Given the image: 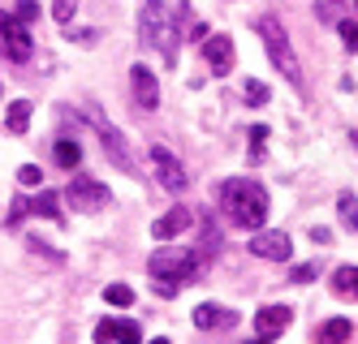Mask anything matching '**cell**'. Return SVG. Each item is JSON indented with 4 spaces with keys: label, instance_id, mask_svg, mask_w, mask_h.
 Instances as JSON below:
<instances>
[{
    "label": "cell",
    "instance_id": "cell-1",
    "mask_svg": "<svg viewBox=\"0 0 358 344\" xmlns=\"http://www.w3.org/2000/svg\"><path fill=\"white\" fill-rule=\"evenodd\" d=\"M186 17H190V5L186 0H147L143 5V39L160 52V57L177 61V47H182V35H186Z\"/></svg>",
    "mask_w": 358,
    "mask_h": 344
},
{
    "label": "cell",
    "instance_id": "cell-2",
    "mask_svg": "<svg viewBox=\"0 0 358 344\" xmlns=\"http://www.w3.org/2000/svg\"><path fill=\"white\" fill-rule=\"evenodd\" d=\"M220 207H224V216L234 220L238 228H255V232H259L264 220H268V194H264V185L259 181H246V177H234V181L220 185Z\"/></svg>",
    "mask_w": 358,
    "mask_h": 344
},
{
    "label": "cell",
    "instance_id": "cell-3",
    "mask_svg": "<svg viewBox=\"0 0 358 344\" xmlns=\"http://www.w3.org/2000/svg\"><path fill=\"white\" fill-rule=\"evenodd\" d=\"M255 31H259V39H264V47H268V61L280 69V77H285L289 87H298L302 91V65H298V57H294V47H289V35L276 26V17H259L255 22Z\"/></svg>",
    "mask_w": 358,
    "mask_h": 344
},
{
    "label": "cell",
    "instance_id": "cell-4",
    "mask_svg": "<svg viewBox=\"0 0 358 344\" xmlns=\"http://www.w3.org/2000/svg\"><path fill=\"white\" fill-rule=\"evenodd\" d=\"M147 271L151 280H160V284H177L182 288L186 280H194L199 271V254L194 250H182V246H169V250H156L147 258Z\"/></svg>",
    "mask_w": 358,
    "mask_h": 344
},
{
    "label": "cell",
    "instance_id": "cell-5",
    "mask_svg": "<svg viewBox=\"0 0 358 344\" xmlns=\"http://www.w3.org/2000/svg\"><path fill=\"white\" fill-rule=\"evenodd\" d=\"M91 121H95V134H99V142H104V151H108V160L121 168V172H134V155H130V147H125V138H121V129L99 112V108H91Z\"/></svg>",
    "mask_w": 358,
    "mask_h": 344
},
{
    "label": "cell",
    "instance_id": "cell-6",
    "mask_svg": "<svg viewBox=\"0 0 358 344\" xmlns=\"http://www.w3.org/2000/svg\"><path fill=\"white\" fill-rule=\"evenodd\" d=\"M61 194H65V202H69L73 211H87V216H91V211H104V207H108V190H104L99 181H91V177H73Z\"/></svg>",
    "mask_w": 358,
    "mask_h": 344
},
{
    "label": "cell",
    "instance_id": "cell-7",
    "mask_svg": "<svg viewBox=\"0 0 358 344\" xmlns=\"http://www.w3.org/2000/svg\"><path fill=\"white\" fill-rule=\"evenodd\" d=\"M0 52H5L9 61H17V65L35 57V43L27 35V26H22L17 17H9V13H5V26H0Z\"/></svg>",
    "mask_w": 358,
    "mask_h": 344
},
{
    "label": "cell",
    "instance_id": "cell-8",
    "mask_svg": "<svg viewBox=\"0 0 358 344\" xmlns=\"http://www.w3.org/2000/svg\"><path fill=\"white\" fill-rule=\"evenodd\" d=\"M151 168H156V177H160V185H164L169 194H182L186 190V168L177 164V155L169 147H151Z\"/></svg>",
    "mask_w": 358,
    "mask_h": 344
},
{
    "label": "cell",
    "instance_id": "cell-9",
    "mask_svg": "<svg viewBox=\"0 0 358 344\" xmlns=\"http://www.w3.org/2000/svg\"><path fill=\"white\" fill-rule=\"evenodd\" d=\"M250 254H255V258H272V262H289L294 241H289L280 228H272V232H255V237H250Z\"/></svg>",
    "mask_w": 358,
    "mask_h": 344
},
{
    "label": "cell",
    "instance_id": "cell-10",
    "mask_svg": "<svg viewBox=\"0 0 358 344\" xmlns=\"http://www.w3.org/2000/svg\"><path fill=\"white\" fill-rule=\"evenodd\" d=\"M294 323V310L289 306H264L259 314H255V331H259V340H280V331H285Z\"/></svg>",
    "mask_w": 358,
    "mask_h": 344
},
{
    "label": "cell",
    "instance_id": "cell-11",
    "mask_svg": "<svg viewBox=\"0 0 358 344\" xmlns=\"http://www.w3.org/2000/svg\"><path fill=\"white\" fill-rule=\"evenodd\" d=\"M203 61H208V69H212L216 77H224L229 69H234V39H229V35L203 39Z\"/></svg>",
    "mask_w": 358,
    "mask_h": 344
},
{
    "label": "cell",
    "instance_id": "cell-12",
    "mask_svg": "<svg viewBox=\"0 0 358 344\" xmlns=\"http://www.w3.org/2000/svg\"><path fill=\"white\" fill-rule=\"evenodd\" d=\"M108 340H117V344H143V327L130 323V319H104V323L95 327V344H108Z\"/></svg>",
    "mask_w": 358,
    "mask_h": 344
},
{
    "label": "cell",
    "instance_id": "cell-13",
    "mask_svg": "<svg viewBox=\"0 0 358 344\" xmlns=\"http://www.w3.org/2000/svg\"><path fill=\"white\" fill-rule=\"evenodd\" d=\"M194 327L199 331H229V327H238V314L224 306H194Z\"/></svg>",
    "mask_w": 358,
    "mask_h": 344
},
{
    "label": "cell",
    "instance_id": "cell-14",
    "mask_svg": "<svg viewBox=\"0 0 358 344\" xmlns=\"http://www.w3.org/2000/svg\"><path fill=\"white\" fill-rule=\"evenodd\" d=\"M190 211L186 207H173V211H164V216L151 224V232H156V241H177V237H182L186 228H190Z\"/></svg>",
    "mask_w": 358,
    "mask_h": 344
},
{
    "label": "cell",
    "instance_id": "cell-15",
    "mask_svg": "<svg viewBox=\"0 0 358 344\" xmlns=\"http://www.w3.org/2000/svg\"><path fill=\"white\" fill-rule=\"evenodd\" d=\"M130 82H134V99L151 112V108L160 103V82H156V73H151L147 65H134V69H130Z\"/></svg>",
    "mask_w": 358,
    "mask_h": 344
},
{
    "label": "cell",
    "instance_id": "cell-16",
    "mask_svg": "<svg viewBox=\"0 0 358 344\" xmlns=\"http://www.w3.org/2000/svg\"><path fill=\"white\" fill-rule=\"evenodd\" d=\"M350 336H354V323L350 319H328L315 331V344H350Z\"/></svg>",
    "mask_w": 358,
    "mask_h": 344
},
{
    "label": "cell",
    "instance_id": "cell-17",
    "mask_svg": "<svg viewBox=\"0 0 358 344\" xmlns=\"http://www.w3.org/2000/svg\"><path fill=\"white\" fill-rule=\"evenodd\" d=\"M332 293L358 301V267H337L332 271Z\"/></svg>",
    "mask_w": 358,
    "mask_h": 344
},
{
    "label": "cell",
    "instance_id": "cell-18",
    "mask_svg": "<svg viewBox=\"0 0 358 344\" xmlns=\"http://www.w3.org/2000/svg\"><path fill=\"white\" fill-rule=\"evenodd\" d=\"M31 211H35V216H43V220H52V224H65V211H61L57 194H35L31 198Z\"/></svg>",
    "mask_w": 358,
    "mask_h": 344
},
{
    "label": "cell",
    "instance_id": "cell-19",
    "mask_svg": "<svg viewBox=\"0 0 358 344\" xmlns=\"http://www.w3.org/2000/svg\"><path fill=\"white\" fill-rule=\"evenodd\" d=\"M52 155H57L61 168H78V164H83V151H78V142H73V138H57Z\"/></svg>",
    "mask_w": 358,
    "mask_h": 344
},
{
    "label": "cell",
    "instance_id": "cell-20",
    "mask_svg": "<svg viewBox=\"0 0 358 344\" xmlns=\"http://www.w3.org/2000/svg\"><path fill=\"white\" fill-rule=\"evenodd\" d=\"M9 134H27V121H31V103L27 99H17V103H9Z\"/></svg>",
    "mask_w": 358,
    "mask_h": 344
},
{
    "label": "cell",
    "instance_id": "cell-21",
    "mask_svg": "<svg viewBox=\"0 0 358 344\" xmlns=\"http://www.w3.org/2000/svg\"><path fill=\"white\" fill-rule=\"evenodd\" d=\"M315 17L337 26L341 17H350V13H345V0H315Z\"/></svg>",
    "mask_w": 358,
    "mask_h": 344
},
{
    "label": "cell",
    "instance_id": "cell-22",
    "mask_svg": "<svg viewBox=\"0 0 358 344\" xmlns=\"http://www.w3.org/2000/svg\"><path fill=\"white\" fill-rule=\"evenodd\" d=\"M337 216H341L345 228L358 232V194H341V198H337Z\"/></svg>",
    "mask_w": 358,
    "mask_h": 344
},
{
    "label": "cell",
    "instance_id": "cell-23",
    "mask_svg": "<svg viewBox=\"0 0 358 344\" xmlns=\"http://www.w3.org/2000/svg\"><path fill=\"white\" fill-rule=\"evenodd\" d=\"M104 301L117 306V310H125V306L134 301V288H130V284H108V288H104Z\"/></svg>",
    "mask_w": 358,
    "mask_h": 344
},
{
    "label": "cell",
    "instance_id": "cell-24",
    "mask_svg": "<svg viewBox=\"0 0 358 344\" xmlns=\"http://www.w3.org/2000/svg\"><path fill=\"white\" fill-rule=\"evenodd\" d=\"M264 147H268V125H250V164H264Z\"/></svg>",
    "mask_w": 358,
    "mask_h": 344
},
{
    "label": "cell",
    "instance_id": "cell-25",
    "mask_svg": "<svg viewBox=\"0 0 358 344\" xmlns=\"http://www.w3.org/2000/svg\"><path fill=\"white\" fill-rule=\"evenodd\" d=\"M27 216H31V198H27V194H17V198H13V207H9V228H17Z\"/></svg>",
    "mask_w": 358,
    "mask_h": 344
},
{
    "label": "cell",
    "instance_id": "cell-26",
    "mask_svg": "<svg viewBox=\"0 0 358 344\" xmlns=\"http://www.w3.org/2000/svg\"><path fill=\"white\" fill-rule=\"evenodd\" d=\"M289 280H294V284H311V280H320V262H298V267L289 271Z\"/></svg>",
    "mask_w": 358,
    "mask_h": 344
},
{
    "label": "cell",
    "instance_id": "cell-27",
    "mask_svg": "<svg viewBox=\"0 0 358 344\" xmlns=\"http://www.w3.org/2000/svg\"><path fill=\"white\" fill-rule=\"evenodd\" d=\"M337 35H341V43H345V47H354V52H358V22L341 17V22H337Z\"/></svg>",
    "mask_w": 358,
    "mask_h": 344
},
{
    "label": "cell",
    "instance_id": "cell-28",
    "mask_svg": "<svg viewBox=\"0 0 358 344\" xmlns=\"http://www.w3.org/2000/svg\"><path fill=\"white\" fill-rule=\"evenodd\" d=\"M242 91H246V103H255V108H264V103H268V87H264V82H255V77H250Z\"/></svg>",
    "mask_w": 358,
    "mask_h": 344
},
{
    "label": "cell",
    "instance_id": "cell-29",
    "mask_svg": "<svg viewBox=\"0 0 358 344\" xmlns=\"http://www.w3.org/2000/svg\"><path fill=\"white\" fill-rule=\"evenodd\" d=\"M17 22H39V0H17Z\"/></svg>",
    "mask_w": 358,
    "mask_h": 344
},
{
    "label": "cell",
    "instance_id": "cell-30",
    "mask_svg": "<svg viewBox=\"0 0 358 344\" xmlns=\"http://www.w3.org/2000/svg\"><path fill=\"white\" fill-rule=\"evenodd\" d=\"M73 9H78V0H52V17L57 22H73Z\"/></svg>",
    "mask_w": 358,
    "mask_h": 344
},
{
    "label": "cell",
    "instance_id": "cell-31",
    "mask_svg": "<svg viewBox=\"0 0 358 344\" xmlns=\"http://www.w3.org/2000/svg\"><path fill=\"white\" fill-rule=\"evenodd\" d=\"M17 181H22V185H43V172H39L35 164H22V168H17Z\"/></svg>",
    "mask_w": 358,
    "mask_h": 344
},
{
    "label": "cell",
    "instance_id": "cell-32",
    "mask_svg": "<svg viewBox=\"0 0 358 344\" xmlns=\"http://www.w3.org/2000/svg\"><path fill=\"white\" fill-rule=\"evenodd\" d=\"M186 35H190V39H208V26L194 22V26H186Z\"/></svg>",
    "mask_w": 358,
    "mask_h": 344
},
{
    "label": "cell",
    "instance_id": "cell-33",
    "mask_svg": "<svg viewBox=\"0 0 358 344\" xmlns=\"http://www.w3.org/2000/svg\"><path fill=\"white\" fill-rule=\"evenodd\" d=\"M311 241H332V232H328V228H320V224H315V228H311Z\"/></svg>",
    "mask_w": 358,
    "mask_h": 344
},
{
    "label": "cell",
    "instance_id": "cell-34",
    "mask_svg": "<svg viewBox=\"0 0 358 344\" xmlns=\"http://www.w3.org/2000/svg\"><path fill=\"white\" fill-rule=\"evenodd\" d=\"M151 344H169V340H151Z\"/></svg>",
    "mask_w": 358,
    "mask_h": 344
},
{
    "label": "cell",
    "instance_id": "cell-35",
    "mask_svg": "<svg viewBox=\"0 0 358 344\" xmlns=\"http://www.w3.org/2000/svg\"><path fill=\"white\" fill-rule=\"evenodd\" d=\"M0 26H5V13H0Z\"/></svg>",
    "mask_w": 358,
    "mask_h": 344
},
{
    "label": "cell",
    "instance_id": "cell-36",
    "mask_svg": "<svg viewBox=\"0 0 358 344\" xmlns=\"http://www.w3.org/2000/svg\"><path fill=\"white\" fill-rule=\"evenodd\" d=\"M354 5H358V0H354Z\"/></svg>",
    "mask_w": 358,
    "mask_h": 344
}]
</instances>
